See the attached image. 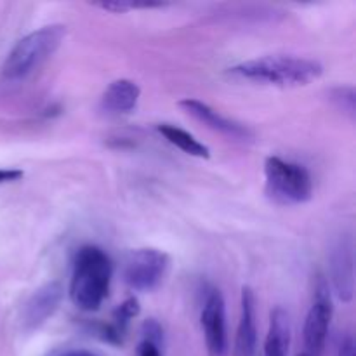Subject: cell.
I'll use <instances>...</instances> for the list:
<instances>
[{"label":"cell","mask_w":356,"mask_h":356,"mask_svg":"<svg viewBox=\"0 0 356 356\" xmlns=\"http://www.w3.org/2000/svg\"><path fill=\"white\" fill-rule=\"evenodd\" d=\"M228 73L235 79L263 83V86L298 87L308 86L313 80L320 79L323 66L316 59L292 54H275L238 63L229 68Z\"/></svg>","instance_id":"1"},{"label":"cell","mask_w":356,"mask_h":356,"mask_svg":"<svg viewBox=\"0 0 356 356\" xmlns=\"http://www.w3.org/2000/svg\"><path fill=\"white\" fill-rule=\"evenodd\" d=\"M113 264L103 249L86 245L76 252L73 261L70 299L82 312H96L101 308L110 291Z\"/></svg>","instance_id":"2"},{"label":"cell","mask_w":356,"mask_h":356,"mask_svg":"<svg viewBox=\"0 0 356 356\" xmlns=\"http://www.w3.org/2000/svg\"><path fill=\"white\" fill-rule=\"evenodd\" d=\"M66 37V26L49 24L31 31L17 40L13 51L7 54L2 66V75L7 80H21L40 68L54 52L61 47Z\"/></svg>","instance_id":"3"},{"label":"cell","mask_w":356,"mask_h":356,"mask_svg":"<svg viewBox=\"0 0 356 356\" xmlns=\"http://www.w3.org/2000/svg\"><path fill=\"white\" fill-rule=\"evenodd\" d=\"M264 191L278 205L306 204L313 197V179L305 165L280 156H268L264 162Z\"/></svg>","instance_id":"4"},{"label":"cell","mask_w":356,"mask_h":356,"mask_svg":"<svg viewBox=\"0 0 356 356\" xmlns=\"http://www.w3.org/2000/svg\"><path fill=\"white\" fill-rule=\"evenodd\" d=\"M170 257L159 249H136L125 256L122 277L138 292H152L159 287L169 270Z\"/></svg>","instance_id":"5"},{"label":"cell","mask_w":356,"mask_h":356,"mask_svg":"<svg viewBox=\"0 0 356 356\" xmlns=\"http://www.w3.org/2000/svg\"><path fill=\"white\" fill-rule=\"evenodd\" d=\"M330 320H332V299H330L329 284L323 277H318L315 287V299L306 315L305 330V353L308 356H322L325 348L327 334H329Z\"/></svg>","instance_id":"6"},{"label":"cell","mask_w":356,"mask_h":356,"mask_svg":"<svg viewBox=\"0 0 356 356\" xmlns=\"http://www.w3.org/2000/svg\"><path fill=\"white\" fill-rule=\"evenodd\" d=\"M202 329L209 356H226L228 334H226V306L221 292L211 291L202 309Z\"/></svg>","instance_id":"7"},{"label":"cell","mask_w":356,"mask_h":356,"mask_svg":"<svg viewBox=\"0 0 356 356\" xmlns=\"http://www.w3.org/2000/svg\"><path fill=\"white\" fill-rule=\"evenodd\" d=\"M330 280L334 292L343 302H350L355 294L353 240L341 236L330 252Z\"/></svg>","instance_id":"8"},{"label":"cell","mask_w":356,"mask_h":356,"mask_svg":"<svg viewBox=\"0 0 356 356\" xmlns=\"http://www.w3.org/2000/svg\"><path fill=\"white\" fill-rule=\"evenodd\" d=\"M63 296H65V291L59 282H49V284L42 285L38 291H35L23 308L24 329L35 330L44 325L58 312Z\"/></svg>","instance_id":"9"},{"label":"cell","mask_w":356,"mask_h":356,"mask_svg":"<svg viewBox=\"0 0 356 356\" xmlns=\"http://www.w3.org/2000/svg\"><path fill=\"white\" fill-rule=\"evenodd\" d=\"M179 106L183 108L190 117H193L195 120L207 125L209 129L226 136V138L238 139V141H249V139H252V132H250L249 127L222 117L219 111H216L214 108H211L207 103H204V101L186 97V99L179 101Z\"/></svg>","instance_id":"10"},{"label":"cell","mask_w":356,"mask_h":356,"mask_svg":"<svg viewBox=\"0 0 356 356\" xmlns=\"http://www.w3.org/2000/svg\"><path fill=\"white\" fill-rule=\"evenodd\" d=\"M242 313H240L238 329L235 337V356H254L257 348V327H256V296L252 289H242Z\"/></svg>","instance_id":"11"},{"label":"cell","mask_w":356,"mask_h":356,"mask_svg":"<svg viewBox=\"0 0 356 356\" xmlns=\"http://www.w3.org/2000/svg\"><path fill=\"white\" fill-rule=\"evenodd\" d=\"M139 96H141V89L138 83L129 79H118L104 90L101 97V106L108 113H131L138 106Z\"/></svg>","instance_id":"12"},{"label":"cell","mask_w":356,"mask_h":356,"mask_svg":"<svg viewBox=\"0 0 356 356\" xmlns=\"http://www.w3.org/2000/svg\"><path fill=\"white\" fill-rule=\"evenodd\" d=\"M291 350V320L284 308L271 312L270 329L264 341V356H289Z\"/></svg>","instance_id":"13"},{"label":"cell","mask_w":356,"mask_h":356,"mask_svg":"<svg viewBox=\"0 0 356 356\" xmlns=\"http://www.w3.org/2000/svg\"><path fill=\"white\" fill-rule=\"evenodd\" d=\"M159 132L176 148H179L181 152H184L186 155L197 156V159H209L211 156V149L209 146H205L204 143L198 141L193 134H190L184 129L177 127L172 124H160Z\"/></svg>","instance_id":"14"},{"label":"cell","mask_w":356,"mask_h":356,"mask_svg":"<svg viewBox=\"0 0 356 356\" xmlns=\"http://www.w3.org/2000/svg\"><path fill=\"white\" fill-rule=\"evenodd\" d=\"M330 99L332 103L339 108L343 113H346L350 118H355L356 108H355V89L351 86H343L336 87V89L330 90Z\"/></svg>","instance_id":"15"},{"label":"cell","mask_w":356,"mask_h":356,"mask_svg":"<svg viewBox=\"0 0 356 356\" xmlns=\"http://www.w3.org/2000/svg\"><path fill=\"white\" fill-rule=\"evenodd\" d=\"M141 332H143V341H148V343L155 344V346L160 348V343L163 341V330L156 320L153 318L146 320V322L143 323Z\"/></svg>","instance_id":"16"},{"label":"cell","mask_w":356,"mask_h":356,"mask_svg":"<svg viewBox=\"0 0 356 356\" xmlns=\"http://www.w3.org/2000/svg\"><path fill=\"white\" fill-rule=\"evenodd\" d=\"M97 7L104 10H111V13H127V10L136 9V7H156V6H136V3H129V2H110V3H99Z\"/></svg>","instance_id":"17"},{"label":"cell","mask_w":356,"mask_h":356,"mask_svg":"<svg viewBox=\"0 0 356 356\" xmlns=\"http://www.w3.org/2000/svg\"><path fill=\"white\" fill-rule=\"evenodd\" d=\"M23 176L24 172L19 169H0V184L14 183V181H19Z\"/></svg>","instance_id":"18"},{"label":"cell","mask_w":356,"mask_h":356,"mask_svg":"<svg viewBox=\"0 0 356 356\" xmlns=\"http://www.w3.org/2000/svg\"><path fill=\"white\" fill-rule=\"evenodd\" d=\"M138 356H162V353H160L159 346L148 343V341H141L138 346Z\"/></svg>","instance_id":"19"},{"label":"cell","mask_w":356,"mask_h":356,"mask_svg":"<svg viewBox=\"0 0 356 356\" xmlns=\"http://www.w3.org/2000/svg\"><path fill=\"white\" fill-rule=\"evenodd\" d=\"M337 356H355L353 337H351V336L344 337L343 343L339 344V351H337Z\"/></svg>","instance_id":"20"},{"label":"cell","mask_w":356,"mask_h":356,"mask_svg":"<svg viewBox=\"0 0 356 356\" xmlns=\"http://www.w3.org/2000/svg\"><path fill=\"white\" fill-rule=\"evenodd\" d=\"M59 356H99L92 351H87V350H72V351H66V353L59 355Z\"/></svg>","instance_id":"21"},{"label":"cell","mask_w":356,"mask_h":356,"mask_svg":"<svg viewBox=\"0 0 356 356\" xmlns=\"http://www.w3.org/2000/svg\"><path fill=\"white\" fill-rule=\"evenodd\" d=\"M298 356H308L306 353H301V355H298Z\"/></svg>","instance_id":"22"}]
</instances>
